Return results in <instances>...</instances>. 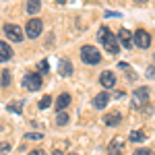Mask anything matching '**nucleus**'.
<instances>
[{
	"instance_id": "obj_27",
	"label": "nucleus",
	"mask_w": 155,
	"mask_h": 155,
	"mask_svg": "<svg viewBox=\"0 0 155 155\" xmlns=\"http://www.w3.org/2000/svg\"><path fill=\"white\" fill-rule=\"evenodd\" d=\"M147 77H149V79H155V68H153V66L147 68Z\"/></svg>"
},
{
	"instance_id": "obj_32",
	"label": "nucleus",
	"mask_w": 155,
	"mask_h": 155,
	"mask_svg": "<svg viewBox=\"0 0 155 155\" xmlns=\"http://www.w3.org/2000/svg\"><path fill=\"white\" fill-rule=\"evenodd\" d=\"M52 155H64V153H62V151H54Z\"/></svg>"
},
{
	"instance_id": "obj_33",
	"label": "nucleus",
	"mask_w": 155,
	"mask_h": 155,
	"mask_svg": "<svg viewBox=\"0 0 155 155\" xmlns=\"http://www.w3.org/2000/svg\"><path fill=\"white\" fill-rule=\"evenodd\" d=\"M56 2H58V4H64V2H66V0H56Z\"/></svg>"
},
{
	"instance_id": "obj_18",
	"label": "nucleus",
	"mask_w": 155,
	"mask_h": 155,
	"mask_svg": "<svg viewBox=\"0 0 155 155\" xmlns=\"http://www.w3.org/2000/svg\"><path fill=\"white\" fill-rule=\"evenodd\" d=\"M68 120H71V118H68V114H66L64 110L56 114V124H58V126H66V124H68Z\"/></svg>"
},
{
	"instance_id": "obj_9",
	"label": "nucleus",
	"mask_w": 155,
	"mask_h": 155,
	"mask_svg": "<svg viewBox=\"0 0 155 155\" xmlns=\"http://www.w3.org/2000/svg\"><path fill=\"white\" fill-rule=\"evenodd\" d=\"M99 85H101L106 91H107V89H112V87L116 85V74H114L112 71H104L101 74H99Z\"/></svg>"
},
{
	"instance_id": "obj_26",
	"label": "nucleus",
	"mask_w": 155,
	"mask_h": 155,
	"mask_svg": "<svg viewBox=\"0 0 155 155\" xmlns=\"http://www.w3.org/2000/svg\"><path fill=\"white\" fill-rule=\"evenodd\" d=\"M106 17H110V19H116V17H122L120 12H114V11H106Z\"/></svg>"
},
{
	"instance_id": "obj_35",
	"label": "nucleus",
	"mask_w": 155,
	"mask_h": 155,
	"mask_svg": "<svg viewBox=\"0 0 155 155\" xmlns=\"http://www.w3.org/2000/svg\"><path fill=\"white\" fill-rule=\"evenodd\" d=\"M71 155H77V153H71Z\"/></svg>"
},
{
	"instance_id": "obj_11",
	"label": "nucleus",
	"mask_w": 155,
	"mask_h": 155,
	"mask_svg": "<svg viewBox=\"0 0 155 155\" xmlns=\"http://www.w3.org/2000/svg\"><path fill=\"white\" fill-rule=\"evenodd\" d=\"M110 93L107 91H101V93H97L95 97H93V107H97V110H104V107L110 104Z\"/></svg>"
},
{
	"instance_id": "obj_25",
	"label": "nucleus",
	"mask_w": 155,
	"mask_h": 155,
	"mask_svg": "<svg viewBox=\"0 0 155 155\" xmlns=\"http://www.w3.org/2000/svg\"><path fill=\"white\" fill-rule=\"evenodd\" d=\"M134 155H153V153H151L149 149H137V151H134Z\"/></svg>"
},
{
	"instance_id": "obj_31",
	"label": "nucleus",
	"mask_w": 155,
	"mask_h": 155,
	"mask_svg": "<svg viewBox=\"0 0 155 155\" xmlns=\"http://www.w3.org/2000/svg\"><path fill=\"white\" fill-rule=\"evenodd\" d=\"M134 2H137L139 6H143V4H147V0H134Z\"/></svg>"
},
{
	"instance_id": "obj_12",
	"label": "nucleus",
	"mask_w": 155,
	"mask_h": 155,
	"mask_svg": "<svg viewBox=\"0 0 155 155\" xmlns=\"http://www.w3.org/2000/svg\"><path fill=\"white\" fill-rule=\"evenodd\" d=\"M120 122H122V114L120 112H110L104 116V124L106 126H118Z\"/></svg>"
},
{
	"instance_id": "obj_19",
	"label": "nucleus",
	"mask_w": 155,
	"mask_h": 155,
	"mask_svg": "<svg viewBox=\"0 0 155 155\" xmlns=\"http://www.w3.org/2000/svg\"><path fill=\"white\" fill-rule=\"evenodd\" d=\"M130 141L132 143H141V141H145V132L143 130H132L130 132Z\"/></svg>"
},
{
	"instance_id": "obj_34",
	"label": "nucleus",
	"mask_w": 155,
	"mask_h": 155,
	"mask_svg": "<svg viewBox=\"0 0 155 155\" xmlns=\"http://www.w3.org/2000/svg\"><path fill=\"white\" fill-rule=\"evenodd\" d=\"M0 132H2V126H0Z\"/></svg>"
},
{
	"instance_id": "obj_2",
	"label": "nucleus",
	"mask_w": 155,
	"mask_h": 155,
	"mask_svg": "<svg viewBox=\"0 0 155 155\" xmlns=\"http://www.w3.org/2000/svg\"><path fill=\"white\" fill-rule=\"evenodd\" d=\"M81 60H83L85 64H99L101 62V54H99V50L93 48V46H83L81 48Z\"/></svg>"
},
{
	"instance_id": "obj_10",
	"label": "nucleus",
	"mask_w": 155,
	"mask_h": 155,
	"mask_svg": "<svg viewBox=\"0 0 155 155\" xmlns=\"http://www.w3.org/2000/svg\"><path fill=\"white\" fill-rule=\"evenodd\" d=\"M122 149H124V141H122V137H114L110 145H107V155H122Z\"/></svg>"
},
{
	"instance_id": "obj_17",
	"label": "nucleus",
	"mask_w": 155,
	"mask_h": 155,
	"mask_svg": "<svg viewBox=\"0 0 155 155\" xmlns=\"http://www.w3.org/2000/svg\"><path fill=\"white\" fill-rule=\"evenodd\" d=\"M6 112H12V114H23V99L11 101V104L6 106Z\"/></svg>"
},
{
	"instance_id": "obj_15",
	"label": "nucleus",
	"mask_w": 155,
	"mask_h": 155,
	"mask_svg": "<svg viewBox=\"0 0 155 155\" xmlns=\"http://www.w3.org/2000/svg\"><path fill=\"white\" fill-rule=\"evenodd\" d=\"M68 106H71V95H68V93H62V95L56 97V110H58V112L66 110Z\"/></svg>"
},
{
	"instance_id": "obj_7",
	"label": "nucleus",
	"mask_w": 155,
	"mask_h": 155,
	"mask_svg": "<svg viewBox=\"0 0 155 155\" xmlns=\"http://www.w3.org/2000/svg\"><path fill=\"white\" fill-rule=\"evenodd\" d=\"M132 37H134V46L139 50H147L151 46V35H149L145 29H139L137 33H132Z\"/></svg>"
},
{
	"instance_id": "obj_4",
	"label": "nucleus",
	"mask_w": 155,
	"mask_h": 155,
	"mask_svg": "<svg viewBox=\"0 0 155 155\" xmlns=\"http://www.w3.org/2000/svg\"><path fill=\"white\" fill-rule=\"evenodd\" d=\"M21 85H23L27 91H39L41 85H44V81H41V74H39V72H27L23 77V83Z\"/></svg>"
},
{
	"instance_id": "obj_21",
	"label": "nucleus",
	"mask_w": 155,
	"mask_h": 155,
	"mask_svg": "<svg viewBox=\"0 0 155 155\" xmlns=\"http://www.w3.org/2000/svg\"><path fill=\"white\" fill-rule=\"evenodd\" d=\"M0 81H2V87H8V85H11V72L8 71H2V77H0Z\"/></svg>"
},
{
	"instance_id": "obj_14",
	"label": "nucleus",
	"mask_w": 155,
	"mask_h": 155,
	"mask_svg": "<svg viewBox=\"0 0 155 155\" xmlns=\"http://www.w3.org/2000/svg\"><path fill=\"white\" fill-rule=\"evenodd\" d=\"M58 72L62 74V77H71L72 74V62L66 60V58H62L60 60V66H58Z\"/></svg>"
},
{
	"instance_id": "obj_5",
	"label": "nucleus",
	"mask_w": 155,
	"mask_h": 155,
	"mask_svg": "<svg viewBox=\"0 0 155 155\" xmlns=\"http://www.w3.org/2000/svg\"><path fill=\"white\" fill-rule=\"evenodd\" d=\"M44 31V23H41V19H29L27 25H25V33L29 39H35L39 37V33Z\"/></svg>"
},
{
	"instance_id": "obj_8",
	"label": "nucleus",
	"mask_w": 155,
	"mask_h": 155,
	"mask_svg": "<svg viewBox=\"0 0 155 155\" xmlns=\"http://www.w3.org/2000/svg\"><path fill=\"white\" fill-rule=\"evenodd\" d=\"M116 37H118V44L124 50H132V48H134V37H132V33L128 31V29H124V27H122Z\"/></svg>"
},
{
	"instance_id": "obj_30",
	"label": "nucleus",
	"mask_w": 155,
	"mask_h": 155,
	"mask_svg": "<svg viewBox=\"0 0 155 155\" xmlns=\"http://www.w3.org/2000/svg\"><path fill=\"white\" fill-rule=\"evenodd\" d=\"M126 95V93H124V91H116V93H114V97H116V99H122V97Z\"/></svg>"
},
{
	"instance_id": "obj_29",
	"label": "nucleus",
	"mask_w": 155,
	"mask_h": 155,
	"mask_svg": "<svg viewBox=\"0 0 155 155\" xmlns=\"http://www.w3.org/2000/svg\"><path fill=\"white\" fill-rule=\"evenodd\" d=\"M118 68L120 71H128V64L126 62H118Z\"/></svg>"
},
{
	"instance_id": "obj_24",
	"label": "nucleus",
	"mask_w": 155,
	"mask_h": 155,
	"mask_svg": "<svg viewBox=\"0 0 155 155\" xmlns=\"http://www.w3.org/2000/svg\"><path fill=\"white\" fill-rule=\"evenodd\" d=\"M39 71H41V72H48V71H50L48 60H41V62H39Z\"/></svg>"
},
{
	"instance_id": "obj_6",
	"label": "nucleus",
	"mask_w": 155,
	"mask_h": 155,
	"mask_svg": "<svg viewBox=\"0 0 155 155\" xmlns=\"http://www.w3.org/2000/svg\"><path fill=\"white\" fill-rule=\"evenodd\" d=\"M4 33H6V37H8L11 41H15V44L23 41V29H21L19 25L6 23V25H4Z\"/></svg>"
},
{
	"instance_id": "obj_23",
	"label": "nucleus",
	"mask_w": 155,
	"mask_h": 155,
	"mask_svg": "<svg viewBox=\"0 0 155 155\" xmlns=\"http://www.w3.org/2000/svg\"><path fill=\"white\" fill-rule=\"evenodd\" d=\"M11 151V145L8 143H0V155H6Z\"/></svg>"
},
{
	"instance_id": "obj_13",
	"label": "nucleus",
	"mask_w": 155,
	"mask_h": 155,
	"mask_svg": "<svg viewBox=\"0 0 155 155\" xmlns=\"http://www.w3.org/2000/svg\"><path fill=\"white\" fill-rule=\"evenodd\" d=\"M11 58H12V48L6 41L0 39V62H6V60H11Z\"/></svg>"
},
{
	"instance_id": "obj_22",
	"label": "nucleus",
	"mask_w": 155,
	"mask_h": 155,
	"mask_svg": "<svg viewBox=\"0 0 155 155\" xmlns=\"http://www.w3.org/2000/svg\"><path fill=\"white\" fill-rule=\"evenodd\" d=\"M25 139H29V141H41L44 134L41 132H25Z\"/></svg>"
},
{
	"instance_id": "obj_3",
	"label": "nucleus",
	"mask_w": 155,
	"mask_h": 155,
	"mask_svg": "<svg viewBox=\"0 0 155 155\" xmlns=\"http://www.w3.org/2000/svg\"><path fill=\"white\" fill-rule=\"evenodd\" d=\"M149 95H151V91H149V87H139V89H134L132 91V107H145L149 104Z\"/></svg>"
},
{
	"instance_id": "obj_28",
	"label": "nucleus",
	"mask_w": 155,
	"mask_h": 155,
	"mask_svg": "<svg viewBox=\"0 0 155 155\" xmlns=\"http://www.w3.org/2000/svg\"><path fill=\"white\" fill-rule=\"evenodd\" d=\"M29 155H44V151H41V149H31Z\"/></svg>"
},
{
	"instance_id": "obj_20",
	"label": "nucleus",
	"mask_w": 155,
	"mask_h": 155,
	"mask_svg": "<svg viewBox=\"0 0 155 155\" xmlns=\"http://www.w3.org/2000/svg\"><path fill=\"white\" fill-rule=\"evenodd\" d=\"M50 106H52V97L50 95H44L39 99V110H48Z\"/></svg>"
},
{
	"instance_id": "obj_16",
	"label": "nucleus",
	"mask_w": 155,
	"mask_h": 155,
	"mask_svg": "<svg viewBox=\"0 0 155 155\" xmlns=\"http://www.w3.org/2000/svg\"><path fill=\"white\" fill-rule=\"evenodd\" d=\"M39 8H41V2L39 0H27V6H25L27 15H37Z\"/></svg>"
},
{
	"instance_id": "obj_1",
	"label": "nucleus",
	"mask_w": 155,
	"mask_h": 155,
	"mask_svg": "<svg viewBox=\"0 0 155 155\" xmlns=\"http://www.w3.org/2000/svg\"><path fill=\"white\" fill-rule=\"evenodd\" d=\"M97 37H99V41L104 44V48H106L110 54H118V52H120L118 37L114 35L107 27H101V29H99V33H97Z\"/></svg>"
}]
</instances>
